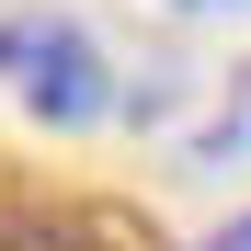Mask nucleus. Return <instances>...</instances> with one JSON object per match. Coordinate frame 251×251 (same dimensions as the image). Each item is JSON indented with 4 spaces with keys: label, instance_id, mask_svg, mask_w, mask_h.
Returning <instances> with one entry per match:
<instances>
[{
    "label": "nucleus",
    "instance_id": "1",
    "mask_svg": "<svg viewBox=\"0 0 251 251\" xmlns=\"http://www.w3.org/2000/svg\"><path fill=\"white\" fill-rule=\"evenodd\" d=\"M0 80H12V103H34L46 126L114 114V69H103V46L69 12H0Z\"/></svg>",
    "mask_w": 251,
    "mask_h": 251
},
{
    "label": "nucleus",
    "instance_id": "2",
    "mask_svg": "<svg viewBox=\"0 0 251 251\" xmlns=\"http://www.w3.org/2000/svg\"><path fill=\"white\" fill-rule=\"evenodd\" d=\"M217 251H251V217H240V228H228V240H217Z\"/></svg>",
    "mask_w": 251,
    "mask_h": 251
},
{
    "label": "nucleus",
    "instance_id": "3",
    "mask_svg": "<svg viewBox=\"0 0 251 251\" xmlns=\"http://www.w3.org/2000/svg\"><path fill=\"white\" fill-rule=\"evenodd\" d=\"M172 12H228V0H172Z\"/></svg>",
    "mask_w": 251,
    "mask_h": 251
}]
</instances>
